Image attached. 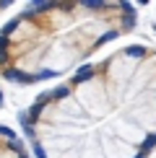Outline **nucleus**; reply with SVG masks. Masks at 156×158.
<instances>
[{
	"mask_svg": "<svg viewBox=\"0 0 156 158\" xmlns=\"http://www.w3.org/2000/svg\"><path fill=\"white\" fill-rule=\"evenodd\" d=\"M37 158H146L156 148V47L130 44L21 114Z\"/></svg>",
	"mask_w": 156,
	"mask_h": 158,
	"instance_id": "obj_1",
	"label": "nucleus"
},
{
	"mask_svg": "<svg viewBox=\"0 0 156 158\" xmlns=\"http://www.w3.org/2000/svg\"><path fill=\"white\" fill-rule=\"evenodd\" d=\"M0 158H29L24 140L3 124H0Z\"/></svg>",
	"mask_w": 156,
	"mask_h": 158,
	"instance_id": "obj_3",
	"label": "nucleus"
},
{
	"mask_svg": "<svg viewBox=\"0 0 156 158\" xmlns=\"http://www.w3.org/2000/svg\"><path fill=\"white\" fill-rule=\"evenodd\" d=\"M135 23L130 3H37L0 29V78L24 85L60 78Z\"/></svg>",
	"mask_w": 156,
	"mask_h": 158,
	"instance_id": "obj_2",
	"label": "nucleus"
},
{
	"mask_svg": "<svg viewBox=\"0 0 156 158\" xmlns=\"http://www.w3.org/2000/svg\"><path fill=\"white\" fill-rule=\"evenodd\" d=\"M8 5H11V3H5V0H0V13H3L5 8H8Z\"/></svg>",
	"mask_w": 156,
	"mask_h": 158,
	"instance_id": "obj_4",
	"label": "nucleus"
}]
</instances>
